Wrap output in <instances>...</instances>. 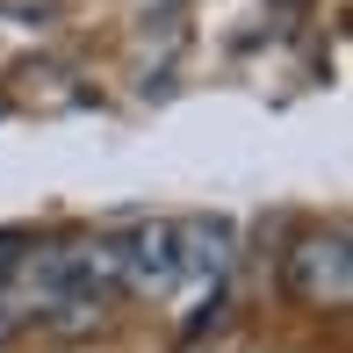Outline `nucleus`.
I'll list each match as a JSON object with an SVG mask.
<instances>
[{"mask_svg": "<svg viewBox=\"0 0 353 353\" xmlns=\"http://www.w3.org/2000/svg\"><path fill=\"white\" fill-rule=\"evenodd\" d=\"M123 245V288H173L181 281V223H144L116 238Z\"/></svg>", "mask_w": 353, "mask_h": 353, "instance_id": "1", "label": "nucleus"}, {"mask_svg": "<svg viewBox=\"0 0 353 353\" xmlns=\"http://www.w3.org/2000/svg\"><path fill=\"white\" fill-rule=\"evenodd\" d=\"M296 296H310V303H332L339 310L346 303V288H353V274H346V238L332 231V238H310V245L296 252Z\"/></svg>", "mask_w": 353, "mask_h": 353, "instance_id": "2", "label": "nucleus"}, {"mask_svg": "<svg viewBox=\"0 0 353 353\" xmlns=\"http://www.w3.org/2000/svg\"><path fill=\"white\" fill-rule=\"evenodd\" d=\"M14 260H22V252H14V238H0V274H8Z\"/></svg>", "mask_w": 353, "mask_h": 353, "instance_id": "3", "label": "nucleus"}]
</instances>
